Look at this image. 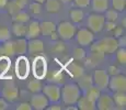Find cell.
I'll list each match as a JSON object with an SVG mask.
<instances>
[{"label":"cell","instance_id":"6da1fadb","mask_svg":"<svg viewBox=\"0 0 126 110\" xmlns=\"http://www.w3.org/2000/svg\"><path fill=\"white\" fill-rule=\"evenodd\" d=\"M81 96V89L77 84H66L60 88V98L65 105H75Z\"/></svg>","mask_w":126,"mask_h":110},{"label":"cell","instance_id":"7a4b0ae2","mask_svg":"<svg viewBox=\"0 0 126 110\" xmlns=\"http://www.w3.org/2000/svg\"><path fill=\"white\" fill-rule=\"evenodd\" d=\"M118 48L116 38H104L91 45V52H99L103 54H112Z\"/></svg>","mask_w":126,"mask_h":110},{"label":"cell","instance_id":"3957f363","mask_svg":"<svg viewBox=\"0 0 126 110\" xmlns=\"http://www.w3.org/2000/svg\"><path fill=\"white\" fill-rule=\"evenodd\" d=\"M32 70L33 75L37 79H43L46 77L47 74V63H46V58L42 55H38L33 60L32 63Z\"/></svg>","mask_w":126,"mask_h":110},{"label":"cell","instance_id":"277c9868","mask_svg":"<svg viewBox=\"0 0 126 110\" xmlns=\"http://www.w3.org/2000/svg\"><path fill=\"white\" fill-rule=\"evenodd\" d=\"M56 31L58 36L62 38L63 40H71L76 35L77 29L71 22L64 21L60 22L58 25H56Z\"/></svg>","mask_w":126,"mask_h":110},{"label":"cell","instance_id":"5b68a950","mask_svg":"<svg viewBox=\"0 0 126 110\" xmlns=\"http://www.w3.org/2000/svg\"><path fill=\"white\" fill-rule=\"evenodd\" d=\"M31 66L29 60L23 55H20L16 62V75L20 79H25L29 76Z\"/></svg>","mask_w":126,"mask_h":110},{"label":"cell","instance_id":"8992f818","mask_svg":"<svg viewBox=\"0 0 126 110\" xmlns=\"http://www.w3.org/2000/svg\"><path fill=\"white\" fill-rule=\"evenodd\" d=\"M104 22H105V18L102 14L93 13L89 16L87 24L90 31H92L93 33H99L104 29Z\"/></svg>","mask_w":126,"mask_h":110},{"label":"cell","instance_id":"52a82bcc","mask_svg":"<svg viewBox=\"0 0 126 110\" xmlns=\"http://www.w3.org/2000/svg\"><path fill=\"white\" fill-rule=\"evenodd\" d=\"M110 89L113 92L116 91H125L126 90V77L125 75H113L112 77L109 79V85Z\"/></svg>","mask_w":126,"mask_h":110},{"label":"cell","instance_id":"ba28073f","mask_svg":"<svg viewBox=\"0 0 126 110\" xmlns=\"http://www.w3.org/2000/svg\"><path fill=\"white\" fill-rule=\"evenodd\" d=\"M109 79L110 76L104 69H95L93 73V77H92V83L94 86L98 87L99 89H104L108 87Z\"/></svg>","mask_w":126,"mask_h":110},{"label":"cell","instance_id":"9c48e42d","mask_svg":"<svg viewBox=\"0 0 126 110\" xmlns=\"http://www.w3.org/2000/svg\"><path fill=\"white\" fill-rule=\"evenodd\" d=\"M43 94L46 96L48 101L57 102L60 99V87L56 84H47L42 87Z\"/></svg>","mask_w":126,"mask_h":110},{"label":"cell","instance_id":"30bf717a","mask_svg":"<svg viewBox=\"0 0 126 110\" xmlns=\"http://www.w3.org/2000/svg\"><path fill=\"white\" fill-rule=\"evenodd\" d=\"M75 36L77 38V42L80 44L81 46H88L90 44H92V42L94 41L93 32L86 28H82L80 30H78L76 32V35Z\"/></svg>","mask_w":126,"mask_h":110},{"label":"cell","instance_id":"8fae6325","mask_svg":"<svg viewBox=\"0 0 126 110\" xmlns=\"http://www.w3.org/2000/svg\"><path fill=\"white\" fill-rule=\"evenodd\" d=\"M48 99L46 98V96L44 94H38V92H35L34 95L31 98V107L35 110H43L46 109V107L48 106Z\"/></svg>","mask_w":126,"mask_h":110},{"label":"cell","instance_id":"7c38bea8","mask_svg":"<svg viewBox=\"0 0 126 110\" xmlns=\"http://www.w3.org/2000/svg\"><path fill=\"white\" fill-rule=\"evenodd\" d=\"M95 106L100 110H114L115 109V104L114 100L109 95H100L95 102Z\"/></svg>","mask_w":126,"mask_h":110},{"label":"cell","instance_id":"4fadbf2b","mask_svg":"<svg viewBox=\"0 0 126 110\" xmlns=\"http://www.w3.org/2000/svg\"><path fill=\"white\" fill-rule=\"evenodd\" d=\"M2 97L9 102H13L19 98V89L16 85H6L2 89Z\"/></svg>","mask_w":126,"mask_h":110},{"label":"cell","instance_id":"5bb4252c","mask_svg":"<svg viewBox=\"0 0 126 110\" xmlns=\"http://www.w3.org/2000/svg\"><path fill=\"white\" fill-rule=\"evenodd\" d=\"M40 35H41L40 22L36 20L30 22V24L26 26L25 38L28 39V40H31V39H37Z\"/></svg>","mask_w":126,"mask_h":110},{"label":"cell","instance_id":"9a60e30c","mask_svg":"<svg viewBox=\"0 0 126 110\" xmlns=\"http://www.w3.org/2000/svg\"><path fill=\"white\" fill-rule=\"evenodd\" d=\"M28 50L30 54H40L44 52V43L37 39H31L28 42Z\"/></svg>","mask_w":126,"mask_h":110},{"label":"cell","instance_id":"2e32d148","mask_svg":"<svg viewBox=\"0 0 126 110\" xmlns=\"http://www.w3.org/2000/svg\"><path fill=\"white\" fill-rule=\"evenodd\" d=\"M67 70L69 72V74L71 75L74 78H80L84 73V69L82 66H80L78 63H69L67 65Z\"/></svg>","mask_w":126,"mask_h":110},{"label":"cell","instance_id":"e0dca14e","mask_svg":"<svg viewBox=\"0 0 126 110\" xmlns=\"http://www.w3.org/2000/svg\"><path fill=\"white\" fill-rule=\"evenodd\" d=\"M76 104L78 105L77 108L81 109V110H94L96 108L95 102H93V101H91L90 99H88L87 96H84V97L80 96V98L77 100Z\"/></svg>","mask_w":126,"mask_h":110},{"label":"cell","instance_id":"ac0fdd59","mask_svg":"<svg viewBox=\"0 0 126 110\" xmlns=\"http://www.w3.org/2000/svg\"><path fill=\"white\" fill-rule=\"evenodd\" d=\"M115 104V109H125L126 106V94L125 91H116L112 97Z\"/></svg>","mask_w":126,"mask_h":110},{"label":"cell","instance_id":"d6986e66","mask_svg":"<svg viewBox=\"0 0 126 110\" xmlns=\"http://www.w3.org/2000/svg\"><path fill=\"white\" fill-rule=\"evenodd\" d=\"M92 9L95 12H105L109 9V0H91Z\"/></svg>","mask_w":126,"mask_h":110},{"label":"cell","instance_id":"ffe728a7","mask_svg":"<svg viewBox=\"0 0 126 110\" xmlns=\"http://www.w3.org/2000/svg\"><path fill=\"white\" fill-rule=\"evenodd\" d=\"M40 28H41V34L49 35L50 33L56 31V24L50 21H44L42 23H40Z\"/></svg>","mask_w":126,"mask_h":110},{"label":"cell","instance_id":"44dd1931","mask_svg":"<svg viewBox=\"0 0 126 110\" xmlns=\"http://www.w3.org/2000/svg\"><path fill=\"white\" fill-rule=\"evenodd\" d=\"M26 32V25L25 23H20V22H14L12 25V33L18 38H23L25 36Z\"/></svg>","mask_w":126,"mask_h":110},{"label":"cell","instance_id":"7402d4cb","mask_svg":"<svg viewBox=\"0 0 126 110\" xmlns=\"http://www.w3.org/2000/svg\"><path fill=\"white\" fill-rule=\"evenodd\" d=\"M28 51V41L24 38H19L16 41V54L23 55Z\"/></svg>","mask_w":126,"mask_h":110},{"label":"cell","instance_id":"603a6c76","mask_svg":"<svg viewBox=\"0 0 126 110\" xmlns=\"http://www.w3.org/2000/svg\"><path fill=\"white\" fill-rule=\"evenodd\" d=\"M2 48H3L4 52V56L7 57H11L16 54V42L11 40H8L4 42V44L2 45Z\"/></svg>","mask_w":126,"mask_h":110},{"label":"cell","instance_id":"cb8c5ba5","mask_svg":"<svg viewBox=\"0 0 126 110\" xmlns=\"http://www.w3.org/2000/svg\"><path fill=\"white\" fill-rule=\"evenodd\" d=\"M46 77H47V80L52 83H55V84H58V83H62L64 80V75H63L62 72L59 70H50L49 73L46 74Z\"/></svg>","mask_w":126,"mask_h":110},{"label":"cell","instance_id":"d4e9b609","mask_svg":"<svg viewBox=\"0 0 126 110\" xmlns=\"http://www.w3.org/2000/svg\"><path fill=\"white\" fill-rule=\"evenodd\" d=\"M101 92H100V89L95 86H90L89 88H87V98L90 99L91 101L93 102H96L98 98L100 97Z\"/></svg>","mask_w":126,"mask_h":110},{"label":"cell","instance_id":"484cf974","mask_svg":"<svg viewBox=\"0 0 126 110\" xmlns=\"http://www.w3.org/2000/svg\"><path fill=\"white\" fill-rule=\"evenodd\" d=\"M60 9V2L58 0H46V10L49 13H56Z\"/></svg>","mask_w":126,"mask_h":110},{"label":"cell","instance_id":"4316f807","mask_svg":"<svg viewBox=\"0 0 126 110\" xmlns=\"http://www.w3.org/2000/svg\"><path fill=\"white\" fill-rule=\"evenodd\" d=\"M28 89L30 90V91H32V92H40L41 90H42V87H43V85H42V83H41V80L40 79H37V78H35V79H32V80H30V82L28 83Z\"/></svg>","mask_w":126,"mask_h":110},{"label":"cell","instance_id":"83f0119b","mask_svg":"<svg viewBox=\"0 0 126 110\" xmlns=\"http://www.w3.org/2000/svg\"><path fill=\"white\" fill-rule=\"evenodd\" d=\"M69 16H70V18H71L72 22L79 23V22H81L83 20L84 13L81 9H72V10H70V12H69Z\"/></svg>","mask_w":126,"mask_h":110},{"label":"cell","instance_id":"f1b7e54d","mask_svg":"<svg viewBox=\"0 0 126 110\" xmlns=\"http://www.w3.org/2000/svg\"><path fill=\"white\" fill-rule=\"evenodd\" d=\"M13 21L14 22H20V23H26L30 21V16L24 11H19L16 14L13 16Z\"/></svg>","mask_w":126,"mask_h":110},{"label":"cell","instance_id":"f546056e","mask_svg":"<svg viewBox=\"0 0 126 110\" xmlns=\"http://www.w3.org/2000/svg\"><path fill=\"white\" fill-rule=\"evenodd\" d=\"M6 6H7V10H8L9 14H11L12 17H13L14 14H16L19 11L21 10L20 7H19L18 3L16 2V0H12V1H10V2H7Z\"/></svg>","mask_w":126,"mask_h":110},{"label":"cell","instance_id":"4dcf8cb0","mask_svg":"<svg viewBox=\"0 0 126 110\" xmlns=\"http://www.w3.org/2000/svg\"><path fill=\"white\" fill-rule=\"evenodd\" d=\"M115 52H116V58H117L118 63L125 65L126 64V50H125V47L117 48Z\"/></svg>","mask_w":126,"mask_h":110},{"label":"cell","instance_id":"1f68e13d","mask_svg":"<svg viewBox=\"0 0 126 110\" xmlns=\"http://www.w3.org/2000/svg\"><path fill=\"white\" fill-rule=\"evenodd\" d=\"M10 38L11 33L8 28H6V26L0 28V42H6V41L10 40Z\"/></svg>","mask_w":126,"mask_h":110},{"label":"cell","instance_id":"d6a6232c","mask_svg":"<svg viewBox=\"0 0 126 110\" xmlns=\"http://www.w3.org/2000/svg\"><path fill=\"white\" fill-rule=\"evenodd\" d=\"M112 7L116 11H123L125 10L126 7V0H112Z\"/></svg>","mask_w":126,"mask_h":110},{"label":"cell","instance_id":"836d02e7","mask_svg":"<svg viewBox=\"0 0 126 110\" xmlns=\"http://www.w3.org/2000/svg\"><path fill=\"white\" fill-rule=\"evenodd\" d=\"M79 85H80L81 88H84V89H87V88H89L90 86H92V77L91 76H82L80 77V83H79Z\"/></svg>","mask_w":126,"mask_h":110},{"label":"cell","instance_id":"e575fe53","mask_svg":"<svg viewBox=\"0 0 126 110\" xmlns=\"http://www.w3.org/2000/svg\"><path fill=\"white\" fill-rule=\"evenodd\" d=\"M9 67H10V63H9L8 57H7V56H3V57L0 58V73L8 72Z\"/></svg>","mask_w":126,"mask_h":110},{"label":"cell","instance_id":"d590c367","mask_svg":"<svg viewBox=\"0 0 126 110\" xmlns=\"http://www.w3.org/2000/svg\"><path fill=\"white\" fill-rule=\"evenodd\" d=\"M104 18H106L108 21H114L115 22L118 18L117 11L114 10V9H109V10H106V16L104 17Z\"/></svg>","mask_w":126,"mask_h":110},{"label":"cell","instance_id":"8d00e7d4","mask_svg":"<svg viewBox=\"0 0 126 110\" xmlns=\"http://www.w3.org/2000/svg\"><path fill=\"white\" fill-rule=\"evenodd\" d=\"M52 51L54 53H58V54H60V53H64L65 51H66V46H65V44L63 42H56L54 45H53Z\"/></svg>","mask_w":126,"mask_h":110},{"label":"cell","instance_id":"74e56055","mask_svg":"<svg viewBox=\"0 0 126 110\" xmlns=\"http://www.w3.org/2000/svg\"><path fill=\"white\" fill-rule=\"evenodd\" d=\"M84 57H86V52H84L82 48H80V47L75 48V51H74V58L75 60L81 61V60H83Z\"/></svg>","mask_w":126,"mask_h":110},{"label":"cell","instance_id":"f35d334b","mask_svg":"<svg viewBox=\"0 0 126 110\" xmlns=\"http://www.w3.org/2000/svg\"><path fill=\"white\" fill-rule=\"evenodd\" d=\"M30 11L32 12L33 14H38V13H41V11H42V3L34 1L33 3L30 4Z\"/></svg>","mask_w":126,"mask_h":110},{"label":"cell","instance_id":"ab89813d","mask_svg":"<svg viewBox=\"0 0 126 110\" xmlns=\"http://www.w3.org/2000/svg\"><path fill=\"white\" fill-rule=\"evenodd\" d=\"M74 1L76 3V6L79 7V8H87L90 4L91 0H74Z\"/></svg>","mask_w":126,"mask_h":110},{"label":"cell","instance_id":"60d3db41","mask_svg":"<svg viewBox=\"0 0 126 110\" xmlns=\"http://www.w3.org/2000/svg\"><path fill=\"white\" fill-rule=\"evenodd\" d=\"M115 26H116V23L114 21H106V22H104V28H105V30L109 31V32H111V31L114 30Z\"/></svg>","mask_w":126,"mask_h":110},{"label":"cell","instance_id":"b9f144b4","mask_svg":"<svg viewBox=\"0 0 126 110\" xmlns=\"http://www.w3.org/2000/svg\"><path fill=\"white\" fill-rule=\"evenodd\" d=\"M31 109H32V107H31V105L29 102H21V104H19L16 106V110H31Z\"/></svg>","mask_w":126,"mask_h":110},{"label":"cell","instance_id":"7bdbcfd3","mask_svg":"<svg viewBox=\"0 0 126 110\" xmlns=\"http://www.w3.org/2000/svg\"><path fill=\"white\" fill-rule=\"evenodd\" d=\"M109 72H108V74L109 75H111V76H113V75H117V74H120V69H118L116 66L114 65H111V66H109Z\"/></svg>","mask_w":126,"mask_h":110},{"label":"cell","instance_id":"ee69618b","mask_svg":"<svg viewBox=\"0 0 126 110\" xmlns=\"http://www.w3.org/2000/svg\"><path fill=\"white\" fill-rule=\"evenodd\" d=\"M113 32H114V38H120L121 35H123L124 29H123V26H115Z\"/></svg>","mask_w":126,"mask_h":110},{"label":"cell","instance_id":"f6af8a7d","mask_svg":"<svg viewBox=\"0 0 126 110\" xmlns=\"http://www.w3.org/2000/svg\"><path fill=\"white\" fill-rule=\"evenodd\" d=\"M117 44H118V47H125L126 45V38L125 35H121L117 40Z\"/></svg>","mask_w":126,"mask_h":110},{"label":"cell","instance_id":"bcb514c9","mask_svg":"<svg viewBox=\"0 0 126 110\" xmlns=\"http://www.w3.org/2000/svg\"><path fill=\"white\" fill-rule=\"evenodd\" d=\"M6 109H8V102L2 97V98H0V110H6Z\"/></svg>","mask_w":126,"mask_h":110},{"label":"cell","instance_id":"7dc6e473","mask_svg":"<svg viewBox=\"0 0 126 110\" xmlns=\"http://www.w3.org/2000/svg\"><path fill=\"white\" fill-rule=\"evenodd\" d=\"M46 109H48V110H60V109H62V107L55 105V106H49V107L47 106V107H46Z\"/></svg>","mask_w":126,"mask_h":110},{"label":"cell","instance_id":"c3c4849f","mask_svg":"<svg viewBox=\"0 0 126 110\" xmlns=\"http://www.w3.org/2000/svg\"><path fill=\"white\" fill-rule=\"evenodd\" d=\"M49 35H50V39H52L53 41H54V40H57V39H58V34H57L56 31H54L53 33H50Z\"/></svg>","mask_w":126,"mask_h":110},{"label":"cell","instance_id":"681fc988","mask_svg":"<svg viewBox=\"0 0 126 110\" xmlns=\"http://www.w3.org/2000/svg\"><path fill=\"white\" fill-rule=\"evenodd\" d=\"M7 2H8V0H0V8H3V7H6Z\"/></svg>","mask_w":126,"mask_h":110},{"label":"cell","instance_id":"f907efd6","mask_svg":"<svg viewBox=\"0 0 126 110\" xmlns=\"http://www.w3.org/2000/svg\"><path fill=\"white\" fill-rule=\"evenodd\" d=\"M4 56V52H3V48H2V46H0V58L3 57Z\"/></svg>","mask_w":126,"mask_h":110},{"label":"cell","instance_id":"816d5d0a","mask_svg":"<svg viewBox=\"0 0 126 110\" xmlns=\"http://www.w3.org/2000/svg\"><path fill=\"white\" fill-rule=\"evenodd\" d=\"M66 109L67 110H70V109H71V110H76V109H78V108H77V107H67Z\"/></svg>","mask_w":126,"mask_h":110},{"label":"cell","instance_id":"f5cc1de1","mask_svg":"<svg viewBox=\"0 0 126 110\" xmlns=\"http://www.w3.org/2000/svg\"><path fill=\"white\" fill-rule=\"evenodd\" d=\"M62 2H64V3H68V2H71L72 0H60Z\"/></svg>","mask_w":126,"mask_h":110},{"label":"cell","instance_id":"db71d44e","mask_svg":"<svg viewBox=\"0 0 126 110\" xmlns=\"http://www.w3.org/2000/svg\"><path fill=\"white\" fill-rule=\"evenodd\" d=\"M122 24H123V26H124V28L126 26V20H125V18L123 19V21H122Z\"/></svg>","mask_w":126,"mask_h":110},{"label":"cell","instance_id":"11a10c76","mask_svg":"<svg viewBox=\"0 0 126 110\" xmlns=\"http://www.w3.org/2000/svg\"><path fill=\"white\" fill-rule=\"evenodd\" d=\"M34 1H36V2H40V3H43V2H45L46 0H34Z\"/></svg>","mask_w":126,"mask_h":110},{"label":"cell","instance_id":"9f6ffc18","mask_svg":"<svg viewBox=\"0 0 126 110\" xmlns=\"http://www.w3.org/2000/svg\"><path fill=\"white\" fill-rule=\"evenodd\" d=\"M20 1H22V2H24V3H28V0H20Z\"/></svg>","mask_w":126,"mask_h":110},{"label":"cell","instance_id":"6f0895ef","mask_svg":"<svg viewBox=\"0 0 126 110\" xmlns=\"http://www.w3.org/2000/svg\"><path fill=\"white\" fill-rule=\"evenodd\" d=\"M0 92H1V89H0Z\"/></svg>","mask_w":126,"mask_h":110}]
</instances>
